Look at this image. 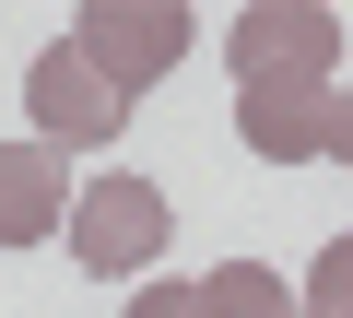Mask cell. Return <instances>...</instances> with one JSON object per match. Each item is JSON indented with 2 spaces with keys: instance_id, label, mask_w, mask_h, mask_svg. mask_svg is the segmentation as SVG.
Instances as JSON below:
<instances>
[{
  "instance_id": "6da1fadb",
  "label": "cell",
  "mask_w": 353,
  "mask_h": 318,
  "mask_svg": "<svg viewBox=\"0 0 353 318\" xmlns=\"http://www.w3.org/2000/svg\"><path fill=\"white\" fill-rule=\"evenodd\" d=\"M165 236H176V201H165L153 177H106V189H83V201H71V259H83L94 283L153 271V259H165Z\"/></svg>"
},
{
  "instance_id": "7a4b0ae2",
  "label": "cell",
  "mask_w": 353,
  "mask_h": 318,
  "mask_svg": "<svg viewBox=\"0 0 353 318\" xmlns=\"http://www.w3.org/2000/svg\"><path fill=\"white\" fill-rule=\"evenodd\" d=\"M71 48H83L118 95H153L176 59H189V12H176V0H83Z\"/></svg>"
},
{
  "instance_id": "3957f363",
  "label": "cell",
  "mask_w": 353,
  "mask_h": 318,
  "mask_svg": "<svg viewBox=\"0 0 353 318\" xmlns=\"http://www.w3.org/2000/svg\"><path fill=\"white\" fill-rule=\"evenodd\" d=\"M224 59H236V83H318V95H330L341 24L318 12V0H248L236 36H224Z\"/></svg>"
},
{
  "instance_id": "277c9868",
  "label": "cell",
  "mask_w": 353,
  "mask_h": 318,
  "mask_svg": "<svg viewBox=\"0 0 353 318\" xmlns=\"http://www.w3.org/2000/svg\"><path fill=\"white\" fill-rule=\"evenodd\" d=\"M24 106H36V141H48V153H71V141H118V130H130V95H118L71 36H59V48H36Z\"/></svg>"
},
{
  "instance_id": "5b68a950",
  "label": "cell",
  "mask_w": 353,
  "mask_h": 318,
  "mask_svg": "<svg viewBox=\"0 0 353 318\" xmlns=\"http://www.w3.org/2000/svg\"><path fill=\"white\" fill-rule=\"evenodd\" d=\"M71 236V166L48 141H0V248Z\"/></svg>"
},
{
  "instance_id": "8992f818",
  "label": "cell",
  "mask_w": 353,
  "mask_h": 318,
  "mask_svg": "<svg viewBox=\"0 0 353 318\" xmlns=\"http://www.w3.org/2000/svg\"><path fill=\"white\" fill-rule=\"evenodd\" d=\"M318 130H330V95H318V83H236V141H248V153L306 166Z\"/></svg>"
},
{
  "instance_id": "52a82bcc",
  "label": "cell",
  "mask_w": 353,
  "mask_h": 318,
  "mask_svg": "<svg viewBox=\"0 0 353 318\" xmlns=\"http://www.w3.org/2000/svg\"><path fill=\"white\" fill-rule=\"evenodd\" d=\"M201 318H294V306L259 259H224V271H201Z\"/></svg>"
},
{
  "instance_id": "ba28073f",
  "label": "cell",
  "mask_w": 353,
  "mask_h": 318,
  "mask_svg": "<svg viewBox=\"0 0 353 318\" xmlns=\"http://www.w3.org/2000/svg\"><path fill=\"white\" fill-rule=\"evenodd\" d=\"M306 318H353V236L318 248V271H306Z\"/></svg>"
},
{
  "instance_id": "9c48e42d",
  "label": "cell",
  "mask_w": 353,
  "mask_h": 318,
  "mask_svg": "<svg viewBox=\"0 0 353 318\" xmlns=\"http://www.w3.org/2000/svg\"><path fill=\"white\" fill-rule=\"evenodd\" d=\"M130 318H201V283H141Z\"/></svg>"
},
{
  "instance_id": "30bf717a",
  "label": "cell",
  "mask_w": 353,
  "mask_h": 318,
  "mask_svg": "<svg viewBox=\"0 0 353 318\" xmlns=\"http://www.w3.org/2000/svg\"><path fill=\"white\" fill-rule=\"evenodd\" d=\"M318 153H330V166H353V95H330V130H318Z\"/></svg>"
}]
</instances>
